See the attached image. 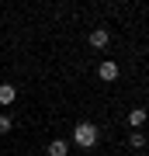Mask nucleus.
Masks as SVG:
<instances>
[{"instance_id": "f257e3e1", "label": "nucleus", "mask_w": 149, "mask_h": 156, "mask_svg": "<svg viewBox=\"0 0 149 156\" xmlns=\"http://www.w3.org/2000/svg\"><path fill=\"white\" fill-rule=\"evenodd\" d=\"M73 142H76V146H83V149H94V146H97V125L80 122L76 128H73Z\"/></svg>"}, {"instance_id": "f03ea898", "label": "nucleus", "mask_w": 149, "mask_h": 156, "mask_svg": "<svg viewBox=\"0 0 149 156\" xmlns=\"http://www.w3.org/2000/svg\"><path fill=\"white\" fill-rule=\"evenodd\" d=\"M108 42H111V31L108 28H94V31H90V45H94V49H104Z\"/></svg>"}, {"instance_id": "7ed1b4c3", "label": "nucleus", "mask_w": 149, "mask_h": 156, "mask_svg": "<svg viewBox=\"0 0 149 156\" xmlns=\"http://www.w3.org/2000/svg\"><path fill=\"white\" fill-rule=\"evenodd\" d=\"M97 76H101V80H118V62H111V59H108V62H101Z\"/></svg>"}, {"instance_id": "20e7f679", "label": "nucleus", "mask_w": 149, "mask_h": 156, "mask_svg": "<svg viewBox=\"0 0 149 156\" xmlns=\"http://www.w3.org/2000/svg\"><path fill=\"white\" fill-rule=\"evenodd\" d=\"M14 97H17L14 83H0V104H14Z\"/></svg>"}, {"instance_id": "39448f33", "label": "nucleus", "mask_w": 149, "mask_h": 156, "mask_svg": "<svg viewBox=\"0 0 149 156\" xmlns=\"http://www.w3.org/2000/svg\"><path fill=\"white\" fill-rule=\"evenodd\" d=\"M45 153H49V156H66V153H69V146H66V139H52Z\"/></svg>"}, {"instance_id": "423d86ee", "label": "nucleus", "mask_w": 149, "mask_h": 156, "mask_svg": "<svg viewBox=\"0 0 149 156\" xmlns=\"http://www.w3.org/2000/svg\"><path fill=\"white\" fill-rule=\"evenodd\" d=\"M142 122H146V111H142V108H135V111H128V125H132L135 132H139V125H142Z\"/></svg>"}, {"instance_id": "0eeeda50", "label": "nucleus", "mask_w": 149, "mask_h": 156, "mask_svg": "<svg viewBox=\"0 0 149 156\" xmlns=\"http://www.w3.org/2000/svg\"><path fill=\"white\" fill-rule=\"evenodd\" d=\"M128 146H132V149H142V146H146V135L142 132H132V135H128Z\"/></svg>"}, {"instance_id": "6e6552de", "label": "nucleus", "mask_w": 149, "mask_h": 156, "mask_svg": "<svg viewBox=\"0 0 149 156\" xmlns=\"http://www.w3.org/2000/svg\"><path fill=\"white\" fill-rule=\"evenodd\" d=\"M4 132H11V118H7V115H0V135H4Z\"/></svg>"}]
</instances>
